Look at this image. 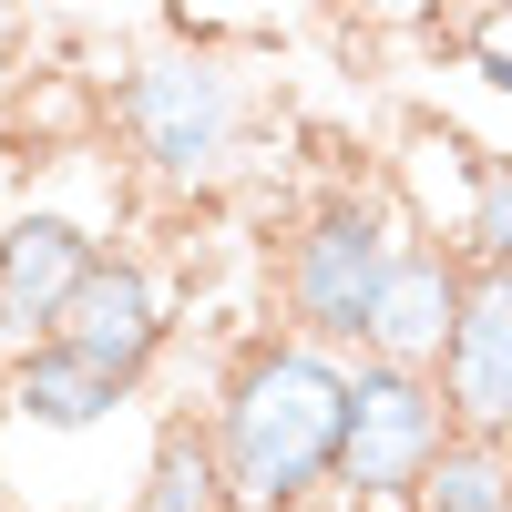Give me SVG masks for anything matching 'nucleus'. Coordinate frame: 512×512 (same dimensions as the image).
<instances>
[{
  "label": "nucleus",
  "instance_id": "nucleus-1",
  "mask_svg": "<svg viewBox=\"0 0 512 512\" xmlns=\"http://www.w3.org/2000/svg\"><path fill=\"white\" fill-rule=\"evenodd\" d=\"M205 431L226 451L236 502L267 512H328L338 502V451H349V349H318L297 328H256L226 359Z\"/></svg>",
  "mask_w": 512,
  "mask_h": 512
},
{
  "label": "nucleus",
  "instance_id": "nucleus-2",
  "mask_svg": "<svg viewBox=\"0 0 512 512\" xmlns=\"http://www.w3.org/2000/svg\"><path fill=\"white\" fill-rule=\"evenodd\" d=\"M400 236H410V216L390 195H369V185H328L318 205H297V226L277 236V328L359 359Z\"/></svg>",
  "mask_w": 512,
  "mask_h": 512
},
{
  "label": "nucleus",
  "instance_id": "nucleus-3",
  "mask_svg": "<svg viewBox=\"0 0 512 512\" xmlns=\"http://www.w3.org/2000/svg\"><path fill=\"white\" fill-rule=\"evenodd\" d=\"M113 134L154 185L195 195V185H216L236 164L246 93H236V72L216 52H144V62L113 72Z\"/></svg>",
  "mask_w": 512,
  "mask_h": 512
},
{
  "label": "nucleus",
  "instance_id": "nucleus-4",
  "mask_svg": "<svg viewBox=\"0 0 512 512\" xmlns=\"http://www.w3.org/2000/svg\"><path fill=\"white\" fill-rule=\"evenodd\" d=\"M461 431L451 400H441V369H410V359H349V451H338V502H410L431 482L441 441Z\"/></svg>",
  "mask_w": 512,
  "mask_h": 512
},
{
  "label": "nucleus",
  "instance_id": "nucleus-5",
  "mask_svg": "<svg viewBox=\"0 0 512 512\" xmlns=\"http://www.w3.org/2000/svg\"><path fill=\"white\" fill-rule=\"evenodd\" d=\"M103 256H113V236H103L93 205H62V195L11 205V226H0V359L52 338Z\"/></svg>",
  "mask_w": 512,
  "mask_h": 512
},
{
  "label": "nucleus",
  "instance_id": "nucleus-6",
  "mask_svg": "<svg viewBox=\"0 0 512 512\" xmlns=\"http://www.w3.org/2000/svg\"><path fill=\"white\" fill-rule=\"evenodd\" d=\"M52 338H72L82 359H103V369H123L144 390L154 379V359H164V338H175V297H164V277L144 267V256H103L93 277H82V297L62 308V328Z\"/></svg>",
  "mask_w": 512,
  "mask_h": 512
},
{
  "label": "nucleus",
  "instance_id": "nucleus-7",
  "mask_svg": "<svg viewBox=\"0 0 512 512\" xmlns=\"http://www.w3.org/2000/svg\"><path fill=\"white\" fill-rule=\"evenodd\" d=\"M0 410L21 420L41 441H82V431H113L123 410H134V379L82 359L72 338H31V349L0 359Z\"/></svg>",
  "mask_w": 512,
  "mask_h": 512
},
{
  "label": "nucleus",
  "instance_id": "nucleus-8",
  "mask_svg": "<svg viewBox=\"0 0 512 512\" xmlns=\"http://www.w3.org/2000/svg\"><path fill=\"white\" fill-rule=\"evenodd\" d=\"M441 400L461 431L512 441V267H472L461 318L441 338Z\"/></svg>",
  "mask_w": 512,
  "mask_h": 512
},
{
  "label": "nucleus",
  "instance_id": "nucleus-9",
  "mask_svg": "<svg viewBox=\"0 0 512 512\" xmlns=\"http://www.w3.org/2000/svg\"><path fill=\"white\" fill-rule=\"evenodd\" d=\"M461 287H472V256H461L451 236L410 226L400 256H390V287H379L369 308V349L379 359H410V369H441V338L461 318Z\"/></svg>",
  "mask_w": 512,
  "mask_h": 512
},
{
  "label": "nucleus",
  "instance_id": "nucleus-10",
  "mask_svg": "<svg viewBox=\"0 0 512 512\" xmlns=\"http://www.w3.org/2000/svg\"><path fill=\"white\" fill-rule=\"evenodd\" d=\"M134 512H236V482H226V451H216V431H205L195 410H175V420H164V431H154Z\"/></svg>",
  "mask_w": 512,
  "mask_h": 512
},
{
  "label": "nucleus",
  "instance_id": "nucleus-11",
  "mask_svg": "<svg viewBox=\"0 0 512 512\" xmlns=\"http://www.w3.org/2000/svg\"><path fill=\"white\" fill-rule=\"evenodd\" d=\"M410 502H420V512H512V441L451 431L441 461H431V482H420Z\"/></svg>",
  "mask_w": 512,
  "mask_h": 512
},
{
  "label": "nucleus",
  "instance_id": "nucleus-12",
  "mask_svg": "<svg viewBox=\"0 0 512 512\" xmlns=\"http://www.w3.org/2000/svg\"><path fill=\"white\" fill-rule=\"evenodd\" d=\"M472 195H461L451 216V246L472 256V267H512V154H482V144H451Z\"/></svg>",
  "mask_w": 512,
  "mask_h": 512
},
{
  "label": "nucleus",
  "instance_id": "nucleus-13",
  "mask_svg": "<svg viewBox=\"0 0 512 512\" xmlns=\"http://www.w3.org/2000/svg\"><path fill=\"white\" fill-rule=\"evenodd\" d=\"M472 72H482V82H492V93L512 103V41H482V52H472Z\"/></svg>",
  "mask_w": 512,
  "mask_h": 512
},
{
  "label": "nucleus",
  "instance_id": "nucleus-14",
  "mask_svg": "<svg viewBox=\"0 0 512 512\" xmlns=\"http://www.w3.org/2000/svg\"><path fill=\"white\" fill-rule=\"evenodd\" d=\"M328 512H420V502H328Z\"/></svg>",
  "mask_w": 512,
  "mask_h": 512
},
{
  "label": "nucleus",
  "instance_id": "nucleus-15",
  "mask_svg": "<svg viewBox=\"0 0 512 512\" xmlns=\"http://www.w3.org/2000/svg\"><path fill=\"white\" fill-rule=\"evenodd\" d=\"M236 512H267V502H236Z\"/></svg>",
  "mask_w": 512,
  "mask_h": 512
},
{
  "label": "nucleus",
  "instance_id": "nucleus-16",
  "mask_svg": "<svg viewBox=\"0 0 512 512\" xmlns=\"http://www.w3.org/2000/svg\"><path fill=\"white\" fill-rule=\"evenodd\" d=\"M0 226H11V205H0Z\"/></svg>",
  "mask_w": 512,
  "mask_h": 512
}]
</instances>
